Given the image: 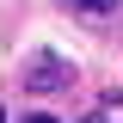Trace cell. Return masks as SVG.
Listing matches in <instances>:
<instances>
[{"mask_svg":"<svg viewBox=\"0 0 123 123\" xmlns=\"http://www.w3.org/2000/svg\"><path fill=\"white\" fill-rule=\"evenodd\" d=\"M68 80H74V68H68V62L37 55V62H31V74H25V86H31V92H49V86H68Z\"/></svg>","mask_w":123,"mask_h":123,"instance_id":"1","label":"cell"},{"mask_svg":"<svg viewBox=\"0 0 123 123\" xmlns=\"http://www.w3.org/2000/svg\"><path fill=\"white\" fill-rule=\"evenodd\" d=\"M68 6H74V12H111L117 0H68Z\"/></svg>","mask_w":123,"mask_h":123,"instance_id":"2","label":"cell"},{"mask_svg":"<svg viewBox=\"0 0 123 123\" xmlns=\"http://www.w3.org/2000/svg\"><path fill=\"white\" fill-rule=\"evenodd\" d=\"M25 123H55V117H25Z\"/></svg>","mask_w":123,"mask_h":123,"instance_id":"3","label":"cell"}]
</instances>
